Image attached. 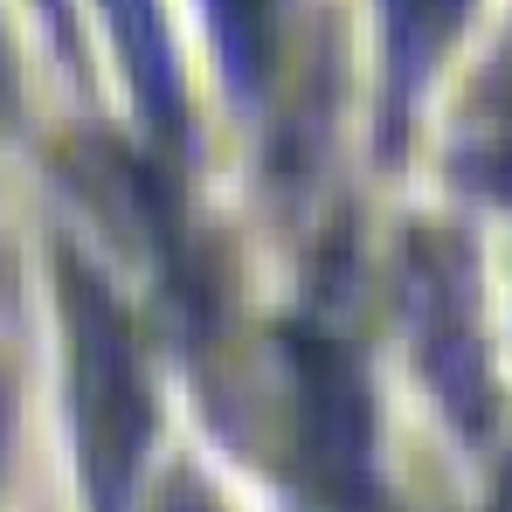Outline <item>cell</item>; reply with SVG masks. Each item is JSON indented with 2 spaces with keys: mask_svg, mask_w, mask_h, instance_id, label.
<instances>
[{
  "mask_svg": "<svg viewBox=\"0 0 512 512\" xmlns=\"http://www.w3.org/2000/svg\"><path fill=\"white\" fill-rule=\"evenodd\" d=\"M284 21L291 0H208V28H215V56L222 77L243 104H263L284 63Z\"/></svg>",
  "mask_w": 512,
  "mask_h": 512,
  "instance_id": "4",
  "label": "cell"
},
{
  "mask_svg": "<svg viewBox=\"0 0 512 512\" xmlns=\"http://www.w3.org/2000/svg\"><path fill=\"white\" fill-rule=\"evenodd\" d=\"M63 319H70V409H77L90 512H125L153 443V388L139 367V340L118 298L70 263H63Z\"/></svg>",
  "mask_w": 512,
  "mask_h": 512,
  "instance_id": "1",
  "label": "cell"
},
{
  "mask_svg": "<svg viewBox=\"0 0 512 512\" xmlns=\"http://www.w3.org/2000/svg\"><path fill=\"white\" fill-rule=\"evenodd\" d=\"M0 111H7V49H0Z\"/></svg>",
  "mask_w": 512,
  "mask_h": 512,
  "instance_id": "7",
  "label": "cell"
},
{
  "mask_svg": "<svg viewBox=\"0 0 512 512\" xmlns=\"http://www.w3.org/2000/svg\"><path fill=\"white\" fill-rule=\"evenodd\" d=\"M291 492L298 512H367V395L346 346H291Z\"/></svg>",
  "mask_w": 512,
  "mask_h": 512,
  "instance_id": "2",
  "label": "cell"
},
{
  "mask_svg": "<svg viewBox=\"0 0 512 512\" xmlns=\"http://www.w3.org/2000/svg\"><path fill=\"white\" fill-rule=\"evenodd\" d=\"M104 21L118 35L125 77L139 90V111L160 139L187 132V104H180V70H173V42H167V14L160 0H104Z\"/></svg>",
  "mask_w": 512,
  "mask_h": 512,
  "instance_id": "3",
  "label": "cell"
},
{
  "mask_svg": "<svg viewBox=\"0 0 512 512\" xmlns=\"http://www.w3.org/2000/svg\"><path fill=\"white\" fill-rule=\"evenodd\" d=\"M160 512H208V506H201V499H194V492L180 485V492H167V506H160Z\"/></svg>",
  "mask_w": 512,
  "mask_h": 512,
  "instance_id": "6",
  "label": "cell"
},
{
  "mask_svg": "<svg viewBox=\"0 0 512 512\" xmlns=\"http://www.w3.org/2000/svg\"><path fill=\"white\" fill-rule=\"evenodd\" d=\"M464 7L471 0H388V84H395V104L416 97L423 70L436 63V49L464 21Z\"/></svg>",
  "mask_w": 512,
  "mask_h": 512,
  "instance_id": "5",
  "label": "cell"
}]
</instances>
